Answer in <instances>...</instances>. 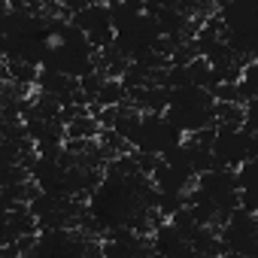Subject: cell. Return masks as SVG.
<instances>
[{"instance_id": "6da1fadb", "label": "cell", "mask_w": 258, "mask_h": 258, "mask_svg": "<svg viewBox=\"0 0 258 258\" xmlns=\"http://www.w3.org/2000/svg\"><path fill=\"white\" fill-rule=\"evenodd\" d=\"M124 85L118 79H103L100 88H97V97H94V106H118L124 100Z\"/></svg>"}, {"instance_id": "7a4b0ae2", "label": "cell", "mask_w": 258, "mask_h": 258, "mask_svg": "<svg viewBox=\"0 0 258 258\" xmlns=\"http://www.w3.org/2000/svg\"><path fill=\"white\" fill-rule=\"evenodd\" d=\"M10 10V0H0V13H7Z\"/></svg>"}]
</instances>
